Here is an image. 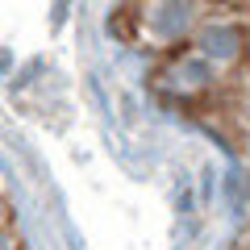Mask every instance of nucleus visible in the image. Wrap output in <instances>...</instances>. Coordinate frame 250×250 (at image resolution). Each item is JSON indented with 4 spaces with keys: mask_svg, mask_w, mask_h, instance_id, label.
<instances>
[{
    "mask_svg": "<svg viewBox=\"0 0 250 250\" xmlns=\"http://www.w3.org/2000/svg\"><path fill=\"white\" fill-rule=\"evenodd\" d=\"M179 75H184V80L205 83V80H208V67H205V62H184V67H179Z\"/></svg>",
    "mask_w": 250,
    "mask_h": 250,
    "instance_id": "obj_3",
    "label": "nucleus"
},
{
    "mask_svg": "<svg viewBox=\"0 0 250 250\" xmlns=\"http://www.w3.org/2000/svg\"><path fill=\"white\" fill-rule=\"evenodd\" d=\"M246 196H250V175H246Z\"/></svg>",
    "mask_w": 250,
    "mask_h": 250,
    "instance_id": "obj_4",
    "label": "nucleus"
},
{
    "mask_svg": "<svg viewBox=\"0 0 250 250\" xmlns=\"http://www.w3.org/2000/svg\"><path fill=\"white\" fill-rule=\"evenodd\" d=\"M188 21H192V4L188 0H159L150 13V29L159 38H179L188 29Z\"/></svg>",
    "mask_w": 250,
    "mask_h": 250,
    "instance_id": "obj_1",
    "label": "nucleus"
},
{
    "mask_svg": "<svg viewBox=\"0 0 250 250\" xmlns=\"http://www.w3.org/2000/svg\"><path fill=\"white\" fill-rule=\"evenodd\" d=\"M200 50H205L208 59H229V54L238 50V34H233L229 25H213L205 34V42H200Z\"/></svg>",
    "mask_w": 250,
    "mask_h": 250,
    "instance_id": "obj_2",
    "label": "nucleus"
}]
</instances>
